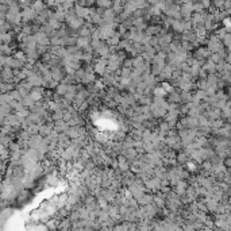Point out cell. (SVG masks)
I'll return each instance as SVG.
<instances>
[{
    "mask_svg": "<svg viewBox=\"0 0 231 231\" xmlns=\"http://www.w3.org/2000/svg\"><path fill=\"white\" fill-rule=\"evenodd\" d=\"M138 201H139L141 204H151V201H153V199H151V196H149V195H142L141 197H138Z\"/></svg>",
    "mask_w": 231,
    "mask_h": 231,
    "instance_id": "obj_1",
    "label": "cell"
}]
</instances>
